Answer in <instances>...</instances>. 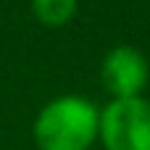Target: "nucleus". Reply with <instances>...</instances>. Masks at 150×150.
<instances>
[{
    "instance_id": "nucleus-1",
    "label": "nucleus",
    "mask_w": 150,
    "mask_h": 150,
    "mask_svg": "<svg viewBox=\"0 0 150 150\" xmlns=\"http://www.w3.org/2000/svg\"><path fill=\"white\" fill-rule=\"evenodd\" d=\"M100 134V108L82 95L45 103L32 124L37 150H90Z\"/></svg>"
},
{
    "instance_id": "nucleus-2",
    "label": "nucleus",
    "mask_w": 150,
    "mask_h": 150,
    "mask_svg": "<svg viewBox=\"0 0 150 150\" xmlns=\"http://www.w3.org/2000/svg\"><path fill=\"white\" fill-rule=\"evenodd\" d=\"M98 140L105 150H150V100L119 98L100 111Z\"/></svg>"
},
{
    "instance_id": "nucleus-3",
    "label": "nucleus",
    "mask_w": 150,
    "mask_h": 150,
    "mask_svg": "<svg viewBox=\"0 0 150 150\" xmlns=\"http://www.w3.org/2000/svg\"><path fill=\"white\" fill-rule=\"evenodd\" d=\"M100 82L113 100L140 98L150 82V63L134 45H116L100 63Z\"/></svg>"
},
{
    "instance_id": "nucleus-4",
    "label": "nucleus",
    "mask_w": 150,
    "mask_h": 150,
    "mask_svg": "<svg viewBox=\"0 0 150 150\" xmlns=\"http://www.w3.org/2000/svg\"><path fill=\"white\" fill-rule=\"evenodd\" d=\"M79 11V0H32L34 18L47 29H61L74 21Z\"/></svg>"
}]
</instances>
